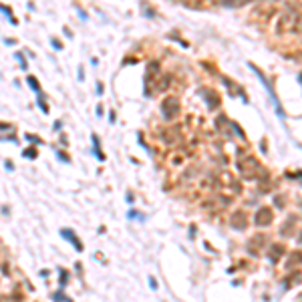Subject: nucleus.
I'll list each match as a JSON object with an SVG mask.
<instances>
[{
    "label": "nucleus",
    "mask_w": 302,
    "mask_h": 302,
    "mask_svg": "<svg viewBox=\"0 0 302 302\" xmlns=\"http://www.w3.org/2000/svg\"><path fill=\"white\" fill-rule=\"evenodd\" d=\"M28 83L32 85V89H36V91H38V83H36V79H32V77H30V79H28Z\"/></svg>",
    "instance_id": "1"
}]
</instances>
